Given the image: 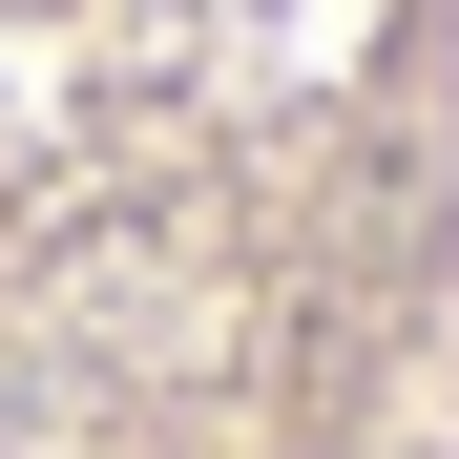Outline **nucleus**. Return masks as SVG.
<instances>
[{
  "label": "nucleus",
  "instance_id": "nucleus-1",
  "mask_svg": "<svg viewBox=\"0 0 459 459\" xmlns=\"http://www.w3.org/2000/svg\"><path fill=\"white\" fill-rule=\"evenodd\" d=\"M0 459H459V0H0Z\"/></svg>",
  "mask_w": 459,
  "mask_h": 459
}]
</instances>
